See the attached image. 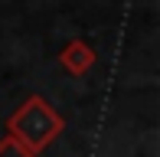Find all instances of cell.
<instances>
[{"label": "cell", "instance_id": "obj_1", "mask_svg": "<svg viewBox=\"0 0 160 157\" xmlns=\"http://www.w3.org/2000/svg\"><path fill=\"white\" fill-rule=\"evenodd\" d=\"M62 131H65V118L42 95H30L7 118V134H10L13 141H20V144H23L26 151H33V154L46 151Z\"/></svg>", "mask_w": 160, "mask_h": 157}, {"label": "cell", "instance_id": "obj_2", "mask_svg": "<svg viewBox=\"0 0 160 157\" xmlns=\"http://www.w3.org/2000/svg\"><path fill=\"white\" fill-rule=\"evenodd\" d=\"M95 59H98V53H95V49H92L85 39H72V43H65L62 53H59L62 69H65L69 75H75V78H82L85 72H88V69L95 66Z\"/></svg>", "mask_w": 160, "mask_h": 157}, {"label": "cell", "instance_id": "obj_3", "mask_svg": "<svg viewBox=\"0 0 160 157\" xmlns=\"http://www.w3.org/2000/svg\"><path fill=\"white\" fill-rule=\"evenodd\" d=\"M0 157H39V154L26 151L20 141H13L10 134H3V138H0Z\"/></svg>", "mask_w": 160, "mask_h": 157}]
</instances>
